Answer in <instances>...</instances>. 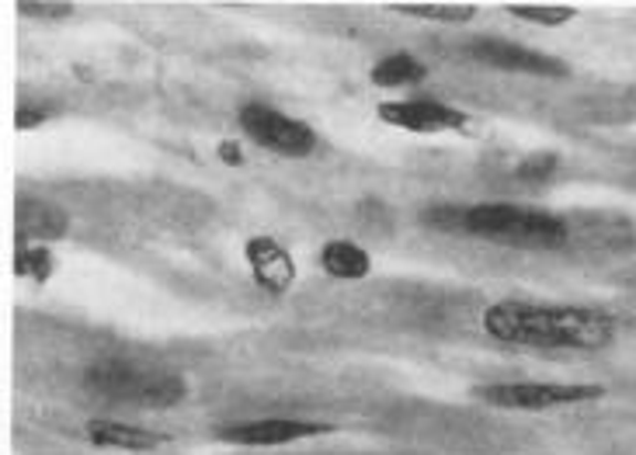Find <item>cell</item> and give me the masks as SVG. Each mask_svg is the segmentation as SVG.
Returning a JSON list of instances; mask_svg holds the SVG:
<instances>
[{
	"label": "cell",
	"instance_id": "obj_2",
	"mask_svg": "<svg viewBox=\"0 0 636 455\" xmlns=\"http://www.w3.org/2000/svg\"><path fill=\"white\" fill-rule=\"evenodd\" d=\"M477 236L515 247H560L568 241V226L550 212H532L518 205H477L466 209V226Z\"/></svg>",
	"mask_w": 636,
	"mask_h": 455
},
{
	"label": "cell",
	"instance_id": "obj_8",
	"mask_svg": "<svg viewBox=\"0 0 636 455\" xmlns=\"http://www.w3.org/2000/svg\"><path fill=\"white\" fill-rule=\"evenodd\" d=\"M244 254H247V265H251L254 278L262 282L268 293H286L293 285V278H296L293 257L278 241H272V236H251Z\"/></svg>",
	"mask_w": 636,
	"mask_h": 455
},
{
	"label": "cell",
	"instance_id": "obj_13",
	"mask_svg": "<svg viewBox=\"0 0 636 455\" xmlns=\"http://www.w3.org/2000/svg\"><path fill=\"white\" fill-rule=\"evenodd\" d=\"M424 77V66L407 56V53H396V56H386L383 63H375L372 70V84L380 87H404V84H414Z\"/></svg>",
	"mask_w": 636,
	"mask_h": 455
},
{
	"label": "cell",
	"instance_id": "obj_12",
	"mask_svg": "<svg viewBox=\"0 0 636 455\" xmlns=\"http://www.w3.org/2000/svg\"><path fill=\"white\" fill-rule=\"evenodd\" d=\"M324 268L335 278H362V275H369L372 261L362 247L348 244V241H335L324 247Z\"/></svg>",
	"mask_w": 636,
	"mask_h": 455
},
{
	"label": "cell",
	"instance_id": "obj_10",
	"mask_svg": "<svg viewBox=\"0 0 636 455\" xmlns=\"http://www.w3.org/2000/svg\"><path fill=\"white\" fill-rule=\"evenodd\" d=\"M66 233V212L39 202V199H21L18 202V241L21 247H32V241H56Z\"/></svg>",
	"mask_w": 636,
	"mask_h": 455
},
{
	"label": "cell",
	"instance_id": "obj_18",
	"mask_svg": "<svg viewBox=\"0 0 636 455\" xmlns=\"http://www.w3.org/2000/svg\"><path fill=\"white\" fill-rule=\"evenodd\" d=\"M21 11H25V14H53V18H63V14H70V4H42V0H35V4H21Z\"/></svg>",
	"mask_w": 636,
	"mask_h": 455
},
{
	"label": "cell",
	"instance_id": "obj_7",
	"mask_svg": "<svg viewBox=\"0 0 636 455\" xmlns=\"http://www.w3.org/2000/svg\"><path fill=\"white\" fill-rule=\"evenodd\" d=\"M474 53L477 60L498 66V70H511V74H543V77H560L563 74V63L543 56V53H532L526 45H515V42H501V39H480L474 42Z\"/></svg>",
	"mask_w": 636,
	"mask_h": 455
},
{
	"label": "cell",
	"instance_id": "obj_11",
	"mask_svg": "<svg viewBox=\"0 0 636 455\" xmlns=\"http://www.w3.org/2000/svg\"><path fill=\"white\" fill-rule=\"evenodd\" d=\"M87 438L102 448H129V452H150L160 445L153 431L119 424V421H87Z\"/></svg>",
	"mask_w": 636,
	"mask_h": 455
},
{
	"label": "cell",
	"instance_id": "obj_16",
	"mask_svg": "<svg viewBox=\"0 0 636 455\" xmlns=\"http://www.w3.org/2000/svg\"><path fill=\"white\" fill-rule=\"evenodd\" d=\"M50 265H53V257L45 247H21L18 251V275H32L35 282H42L45 275H50Z\"/></svg>",
	"mask_w": 636,
	"mask_h": 455
},
{
	"label": "cell",
	"instance_id": "obj_4",
	"mask_svg": "<svg viewBox=\"0 0 636 455\" xmlns=\"http://www.w3.org/2000/svg\"><path fill=\"white\" fill-rule=\"evenodd\" d=\"M480 400L505 406V411H553L584 400H598V387H556V382H505V387L477 390Z\"/></svg>",
	"mask_w": 636,
	"mask_h": 455
},
{
	"label": "cell",
	"instance_id": "obj_20",
	"mask_svg": "<svg viewBox=\"0 0 636 455\" xmlns=\"http://www.w3.org/2000/svg\"><path fill=\"white\" fill-rule=\"evenodd\" d=\"M220 157L226 160V163H241L244 157H241V147H237V142H223V147H220Z\"/></svg>",
	"mask_w": 636,
	"mask_h": 455
},
{
	"label": "cell",
	"instance_id": "obj_3",
	"mask_svg": "<svg viewBox=\"0 0 636 455\" xmlns=\"http://www.w3.org/2000/svg\"><path fill=\"white\" fill-rule=\"evenodd\" d=\"M87 390L102 393L108 400L139 403L144 411H168V406L181 403L184 379L144 372L129 362H105L87 372Z\"/></svg>",
	"mask_w": 636,
	"mask_h": 455
},
{
	"label": "cell",
	"instance_id": "obj_14",
	"mask_svg": "<svg viewBox=\"0 0 636 455\" xmlns=\"http://www.w3.org/2000/svg\"><path fill=\"white\" fill-rule=\"evenodd\" d=\"M404 14H421V18H435V21H469L474 18V4H393Z\"/></svg>",
	"mask_w": 636,
	"mask_h": 455
},
{
	"label": "cell",
	"instance_id": "obj_1",
	"mask_svg": "<svg viewBox=\"0 0 636 455\" xmlns=\"http://www.w3.org/2000/svg\"><path fill=\"white\" fill-rule=\"evenodd\" d=\"M484 330L494 341H505V345L598 351L612 341L616 324H612V317L598 314V309L505 299L487 306Z\"/></svg>",
	"mask_w": 636,
	"mask_h": 455
},
{
	"label": "cell",
	"instance_id": "obj_6",
	"mask_svg": "<svg viewBox=\"0 0 636 455\" xmlns=\"http://www.w3.org/2000/svg\"><path fill=\"white\" fill-rule=\"evenodd\" d=\"M380 118L407 133H438V129H459L466 118L463 112L442 105V102H390L380 108Z\"/></svg>",
	"mask_w": 636,
	"mask_h": 455
},
{
	"label": "cell",
	"instance_id": "obj_15",
	"mask_svg": "<svg viewBox=\"0 0 636 455\" xmlns=\"http://www.w3.org/2000/svg\"><path fill=\"white\" fill-rule=\"evenodd\" d=\"M508 11L526 21H539V25H560V21L574 18V8H547V4H511Z\"/></svg>",
	"mask_w": 636,
	"mask_h": 455
},
{
	"label": "cell",
	"instance_id": "obj_19",
	"mask_svg": "<svg viewBox=\"0 0 636 455\" xmlns=\"http://www.w3.org/2000/svg\"><path fill=\"white\" fill-rule=\"evenodd\" d=\"M45 118V112H32V108H25L21 105V112H18V129H29V126H39Z\"/></svg>",
	"mask_w": 636,
	"mask_h": 455
},
{
	"label": "cell",
	"instance_id": "obj_17",
	"mask_svg": "<svg viewBox=\"0 0 636 455\" xmlns=\"http://www.w3.org/2000/svg\"><path fill=\"white\" fill-rule=\"evenodd\" d=\"M556 167V160L550 157V154H543V157H532V160H526L522 167H518V178H526V181H543L550 171Z\"/></svg>",
	"mask_w": 636,
	"mask_h": 455
},
{
	"label": "cell",
	"instance_id": "obj_5",
	"mask_svg": "<svg viewBox=\"0 0 636 455\" xmlns=\"http://www.w3.org/2000/svg\"><path fill=\"white\" fill-rule=\"evenodd\" d=\"M241 126L247 129V136L262 147L282 154V157H306L317 147V136L314 129H306L296 118L282 115L275 108L265 105H247L241 108Z\"/></svg>",
	"mask_w": 636,
	"mask_h": 455
},
{
	"label": "cell",
	"instance_id": "obj_9",
	"mask_svg": "<svg viewBox=\"0 0 636 455\" xmlns=\"http://www.w3.org/2000/svg\"><path fill=\"white\" fill-rule=\"evenodd\" d=\"M324 424H303V421H251V424H233L223 427L220 435L226 442L237 445H286L296 438H310V435H324Z\"/></svg>",
	"mask_w": 636,
	"mask_h": 455
}]
</instances>
